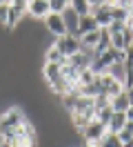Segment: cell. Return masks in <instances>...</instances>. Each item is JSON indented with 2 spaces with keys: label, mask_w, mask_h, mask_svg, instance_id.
Returning <instances> with one entry per match:
<instances>
[{
  "label": "cell",
  "mask_w": 133,
  "mask_h": 147,
  "mask_svg": "<svg viewBox=\"0 0 133 147\" xmlns=\"http://www.w3.org/2000/svg\"><path fill=\"white\" fill-rule=\"evenodd\" d=\"M118 138L122 140V145H124V143H129V140L133 138V120H126V125L118 131Z\"/></svg>",
  "instance_id": "d6986e66"
},
{
  "label": "cell",
  "mask_w": 133,
  "mask_h": 147,
  "mask_svg": "<svg viewBox=\"0 0 133 147\" xmlns=\"http://www.w3.org/2000/svg\"><path fill=\"white\" fill-rule=\"evenodd\" d=\"M126 96H129V100H131V105H133V87H129V89H126Z\"/></svg>",
  "instance_id": "cb8c5ba5"
},
{
  "label": "cell",
  "mask_w": 133,
  "mask_h": 147,
  "mask_svg": "<svg viewBox=\"0 0 133 147\" xmlns=\"http://www.w3.org/2000/svg\"><path fill=\"white\" fill-rule=\"evenodd\" d=\"M27 13L33 20H44L47 13H51L49 0H27Z\"/></svg>",
  "instance_id": "5b68a950"
},
{
  "label": "cell",
  "mask_w": 133,
  "mask_h": 147,
  "mask_svg": "<svg viewBox=\"0 0 133 147\" xmlns=\"http://www.w3.org/2000/svg\"><path fill=\"white\" fill-rule=\"evenodd\" d=\"M71 127L76 129L78 134H82V129L87 127L89 123L93 120V116H89V114H82V111H71Z\"/></svg>",
  "instance_id": "8fae6325"
},
{
  "label": "cell",
  "mask_w": 133,
  "mask_h": 147,
  "mask_svg": "<svg viewBox=\"0 0 133 147\" xmlns=\"http://www.w3.org/2000/svg\"><path fill=\"white\" fill-rule=\"evenodd\" d=\"M100 147H124V145H122V140L118 138V134H109L106 131L102 136V140H100Z\"/></svg>",
  "instance_id": "e0dca14e"
},
{
  "label": "cell",
  "mask_w": 133,
  "mask_h": 147,
  "mask_svg": "<svg viewBox=\"0 0 133 147\" xmlns=\"http://www.w3.org/2000/svg\"><path fill=\"white\" fill-rule=\"evenodd\" d=\"M25 111L20 109V107H9L0 114V134L2 131H9V129H16L20 127L22 123H25Z\"/></svg>",
  "instance_id": "7a4b0ae2"
},
{
  "label": "cell",
  "mask_w": 133,
  "mask_h": 147,
  "mask_svg": "<svg viewBox=\"0 0 133 147\" xmlns=\"http://www.w3.org/2000/svg\"><path fill=\"white\" fill-rule=\"evenodd\" d=\"M53 45L60 49L62 54L67 56H73V54H78L80 49H82V42H80V38L78 36H71V34H64V36H60V38H55V42Z\"/></svg>",
  "instance_id": "3957f363"
},
{
  "label": "cell",
  "mask_w": 133,
  "mask_h": 147,
  "mask_svg": "<svg viewBox=\"0 0 133 147\" xmlns=\"http://www.w3.org/2000/svg\"><path fill=\"white\" fill-rule=\"evenodd\" d=\"M126 114V120H133V105H129V109L124 111Z\"/></svg>",
  "instance_id": "603a6c76"
},
{
  "label": "cell",
  "mask_w": 133,
  "mask_h": 147,
  "mask_svg": "<svg viewBox=\"0 0 133 147\" xmlns=\"http://www.w3.org/2000/svg\"><path fill=\"white\" fill-rule=\"evenodd\" d=\"M49 7L53 13H62L67 7H71V0H49Z\"/></svg>",
  "instance_id": "ffe728a7"
},
{
  "label": "cell",
  "mask_w": 133,
  "mask_h": 147,
  "mask_svg": "<svg viewBox=\"0 0 133 147\" xmlns=\"http://www.w3.org/2000/svg\"><path fill=\"white\" fill-rule=\"evenodd\" d=\"M111 116H113V107H111V105H106V107H100V109H96V120H98V123H102L104 127L109 125Z\"/></svg>",
  "instance_id": "2e32d148"
},
{
  "label": "cell",
  "mask_w": 133,
  "mask_h": 147,
  "mask_svg": "<svg viewBox=\"0 0 133 147\" xmlns=\"http://www.w3.org/2000/svg\"><path fill=\"white\" fill-rule=\"evenodd\" d=\"M100 36H102V29H96V31H89L84 36H80L82 49H96V45L100 42Z\"/></svg>",
  "instance_id": "5bb4252c"
},
{
  "label": "cell",
  "mask_w": 133,
  "mask_h": 147,
  "mask_svg": "<svg viewBox=\"0 0 133 147\" xmlns=\"http://www.w3.org/2000/svg\"><path fill=\"white\" fill-rule=\"evenodd\" d=\"M91 16L96 18L100 29H106L109 22H111V5H96V7H91Z\"/></svg>",
  "instance_id": "52a82bcc"
},
{
  "label": "cell",
  "mask_w": 133,
  "mask_h": 147,
  "mask_svg": "<svg viewBox=\"0 0 133 147\" xmlns=\"http://www.w3.org/2000/svg\"><path fill=\"white\" fill-rule=\"evenodd\" d=\"M42 76H44V80H47V85H49V87H51V85H55V83L62 78V65L44 63V65H42Z\"/></svg>",
  "instance_id": "ba28073f"
},
{
  "label": "cell",
  "mask_w": 133,
  "mask_h": 147,
  "mask_svg": "<svg viewBox=\"0 0 133 147\" xmlns=\"http://www.w3.org/2000/svg\"><path fill=\"white\" fill-rule=\"evenodd\" d=\"M42 27L51 34L53 38H60L67 34V27H64V20H62V13H47V18L42 20Z\"/></svg>",
  "instance_id": "277c9868"
},
{
  "label": "cell",
  "mask_w": 133,
  "mask_h": 147,
  "mask_svg": "<svg viewBox=\"0 0 133 147\" xmlns=\"http://www.w3.org/2000/svg\"><path fill=\"white\" fill-rule=\"evenodd\" d=\"M96 29H100V25L96 22V18L91 16V13H87V16H80V22H78V34L76 36H84V34H89V31H96Z\"/></svg>",
  "instance_id": "30bf717a"
},
{
  "label": "cell",
  "mask_w": 133,
  "mask_h": 147,
  "mask_svg": "<svg viewBox=\"0 0 133 147\" xmlns=\"http://www.w3.org/2000/svg\"><path fill=\"white\" fill-rule=\"evenodd\" d=\"M53 42H55V40H53ZM44 63L64 65V63H67V56L62 54V51H60L55 45H49V47H47V51H44Z\"/></svg>",
  "instance_id": "7c38bea8"
},
{
  "label": "cell",
  "mask_w": 133,
  "mask_h": 147,
  "mask_svg": "<svg viewBox=\"0 0 133 147\" xmlns=\"http://www.w3.org/2000/svg\"><path fill=\"white\" fill-rule=\"evenodd\" d=\"M124 125H126V114L124 111H113V116H111L109 125H106V131L109 134H118Z\"/></svg>",
  "instance_id": "4fadbf2b"
},
{
  "label": "cell",
  "mask_w": 133,
  "mask_h": 147,
  "mask_svg": "<svg viewBox=\"0 0 133 147\" xmlns=\"http://www.w3.org/2000/svg\"><path fill=\"white\" fill-rule=\"evenodd\" d=\"M96 85L100 87V94H106L109 98H113V96H118V94L126 92L122 80H118V78H115V76H111L109 71L98 74V76H96Z\"/></svg>",
  "instance_id": "6da1fadb"
},
{
  "label": "cell",
  "mask_w": 133,
  "mask_h": 147,
  "mask_svg": "<svg viewBox=\"0 0 133 147\" xmlns=\"http://www.w3.org/2000/svg\"><path fill=\"white\" fill-rule=\"evenodd\" d=\"M5 2H11V0H0V5H5Z\"/></svg>",
  "instance_id": "d4e9b609"
},
{
  "label": "cell",
  "mask_w": 133,
  "mask_h": 147,
  "mask_svg": "<svg viewBox=\"0 0 133 147\" xmlns=\"http://www.w3.org/2000/svg\"><path fill=\"white\" fill-rule=\"evenodd\" d=\"M104 134H106V127L102 125V123H98L96 118H93L87 127L82 129V136H84V140H87V143H100Z\"/></svg>",
  "instance_id": "8992f818"
},
{
  "label": "cell",
  "mask_w": 133,
  "mask_h": 147,
  "mask_svg": "<svg viewBox=\"0 0 133 147\" xmlns=\"http://www.w3.org/2000/svg\"><path fill=\"white\" fill-rule=\"evenodd\" d=\"M62 20H64V27H67V34L76 36V34H78V22H80V16H78V11H73L71 7H67V9L62 11Z\"/></svg>",
  "instance_id": "9c48e42d"
},
{
  "label": "cell",
  "mask_w": 133,
  "mask_h": 147,
  "mask_svg": "<svg viewBox=\"0 0 133 147\" xmlns=\"http://www.w3.org/2000/svg\"><path fill=\"white\" fill-rule=\"evenodd\" d=\"M124 27H126V22L111 20V22H109V27H106V31H109V34H120V31H124Z\"/></svg>",
  "instance_id": "44dd1931"
},
{
  "label": "cell",
  "mask_w": 133,
  "mask_h": 147,
  "mask_svg": "<svg viewBox=\"0 0 133 147\" xmlns=\"http://www.w3.org/2000/svg\"><path fill=\"white\" fill-rule=\"evenodd\" d=\"M9 5H11V2H5V5H0V25H5V22H7V16H9Z\"/></svg>",
  "instance_id": "7402d4cb"
},
{
  "label": "cell",
  "mask_w": 133,
  "mask_h": 147,
  "mask_svg": "<svg viewBox=\"0 0 133 147\" xmlns=\"http://www.w3.org/2000/svg\"><path fill=\"white\" fill-rule=\"evenodd\" d=\"M96 76L98 74L89 67V69H82L80 71V76H78V85H91V83H96Z\"/></svg>",
  "instance_id": "ac0fdd59"
},
{
  "label": "cell",
  "mask_w": 133,
  "mask_h": 147,
  "mask_svg": "<svg viewBox=\"0 0 133 147\" xmlns=\"http://www.w3.org/2000/svg\"><path fill=\"white\" fill-rule=\"evenodd\" d=\"M129 105H131V100H129L126 92H122V94H118V96L111 98V107H113V111H126V109H129Z\"/></svg>",
  "instance_id": "9a60e30c"
}]
</instances>
